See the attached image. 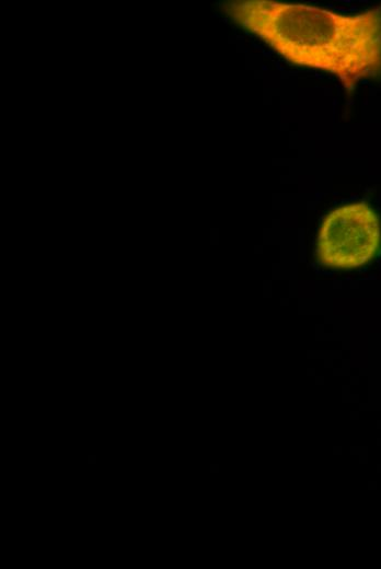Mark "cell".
Segmentation results:
<instances>
[{
	"label": "cell",
	"mask_w": 381,
	"mask_h": 569,
	"mask_svg": "<svg viewBox=\"0 0 381 569\" xmlns=\"http://www.w3.org/2000/svg\"><path fill=\"white\" fill-rule=\"evenodd\" d=\"M222 8L290 63L332 73L348 91L381 73V5L351 15L272 0Z\"/></svg>",
	"instance_id": "obj_1"
},
{
	"label": "cell",
	"mask_w": 381,
	"mask_h": 569,
	"mask_svg": "<svg viewBox=\"0 0 381 569\" xmlns=\"http://www.w3.org/2000/svg\"><path fill=\"white\" fill-rule=\"evenodd\" d=\"M380 242L377 213L365 202L349 204L324 218L316 240V257L327 267L358 268L374 257Z\"/></svg>",
	"instance_id": "obj_2"
}]
</instances>
